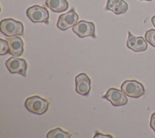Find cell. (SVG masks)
Returning <instances> with one entry per match:
<instances>
[{
    "mask_svg": "<svg viewBox=\"0 0 155 138\" xmlns=\"http://www.w3.org/2000/svg\"><path fill=\"white\" fill-rule=\"evenodd\" d=\"M9 44L8 53L12 55L19 57L22 55L24 49V42L22 38L18 36H14L6 38Z\"/></svg>",
    "mask_w": 155,
    "mask_h": 138,
    "instance_id": "10",
    "label": "cell"
},
{
    "mask_svg": "<svg viewBox=\"0 0 155 138\" xmlns=\"http://www.w3.org/2000/svg\"><path fill=\"white\" fill-rule=\"evenodd\" d=\"M76 91L77 93L87 96L91 89V80L85 73H81L75 78Z\"/></svg>",
    "mask_w": 155,
    "mask_h": 138,
    "instance_id": "9",
    "label": "cell"
},
{
    "mask_svg": "<svg viewBox=\"0 0 155 138\" xmlns=\"http://www.w3.org/2000/svg\"><path fill=\"white\" fill-rule=\"evenodd\" d=\"M139 1H151L153 0H139Z\"/></svg>",
    "mask_w": 155,
    "mask_h": 138,
    "instance_id": "21",
    "label": "cell"
},
{
    "mask_svg": "<svg viewBox=\"0 0 155 138\" xmlns=\"http://www.w3.org/2000/svg\"><path fill=\"white\" fill-rule=\"evenodd\" d=\"M71 136V134L63 131L60 128L51 129L47 134V138H70Z\"/></svg>",
    "mask_w": 155,
    "mask_h": 138,
    "instance_id": "13",
    "label": "cell"
},
{
    "mask_svg": "<svg viewBox=\"0 0 155 138\" xmlns=\"http://www.w3.org/2000/svg\"><path fill=\"white\" fill-rule=\"evenodd\" d=\"M78 15L75 12L74 9H72L67 13L59 15L56 26L59 29L64 31L70 27H73L78 23Z\"/></svg>",
    "mask_w": 155,
    "mask_h": 138,
    "instance_id": "5",
    "label": "cell"
},
{
    "mask_svg": "<svg viewBox=\"0 0 155 138\" xmlns=\"http://www.w3.org/2000/svg\"><path fill=\"white\" fill-rule=\"evenodd\" d=\"M151 22L153 24L154 28H155V15H154L152 18H151Z\"/></svg>",
    "mask_w": 155,
    "mask_h": 138,
    "instance_id": "20",
    "label": "cell"
},
{
    "mask_svg": "<svg viewBox=\"0 0 155 138\" xmlns=\"http://www.w3.org/2000/svg\"><path fill=\"white\" fill-rule=\"evenodd\" d=\"M102 98L108 100L114 106H124L128 102L127 95L124 92L114 88H110Z\"/></svg>",
    "mask_w": 155,
    "mask_h": 138,
    "instance_id": "8",
    "label": "cell"
},
{
    "mask_svg": "<svg viewBox=\"0 0 155 138\" xmlns=\"http://www.w3.org/2000/svg\"><path fill=\"white\" fill-rule=\"evenodd\" d=\"M28 18L34 23L44 22L49 24V12L48 10L39 5H35L30 7L26 10Z\"/></svg>",
    "mask_w": 155,
    "mask_h": 138,
    "instance_id": "3",
    "label": "cell"
},
{
    "mask_svg": "<svg viewBox=\"0 0 155 138\" xmlns=\"http://www.w3.org/2000/svg\"><path fill=\"white\" fill-rule=\"evenodd\" d=\"M24 105L30 112L38 115H42L48 110L49 102L39 95H33L25 100Z\"/></svg>",
    "mask_w": 155,
    "mask_h": 138,
    "instance_id": "2",
    "label": "cell"
},
{
    "mask_svg": "<svg viewBox=\"0 0 155 138\" xmlns=\"http://www.w3.org/2000/svg\"><path fill=\"white\" fill-rule=\"evenodd\" d=\"M99 138V137H110V138H112L113 136L110 134H102L101 133H99V132H96L95 133V135L94 136V138Z\"/></svg>",
    "mask_w": 155,
    "mask_h": 138,
    "instance_id": "19",
    "label": "cell"
},
{
    "mask_svg": "<svg viewBox=\"0 0 155 138\" xmlns=\"http://www.w3.org/2000/svg\"><path fill=\"white\" fill-rule=\"evenodd\" d=\"M5 66L10 72L12 74L17 73L26 77L27 63L24 58H19L14 56L10 57L5 61Z\"/></svg>",
    "mask_w": 155,
    "mask_h": 138,
    "instance_id": "7",
    "label": "cell"
},
{
    "mask_svg": "<svg viewBox=\"0 0 155 138\" xmlns=\"http://www.w3.org/2000/svg\"><path fill=\"white\" fill-rule=\"evenodd\" d=\"M45 4L48 8L56 13L65 12L68 8L67 0H45Z\"/></svg>",
    "mask_w": 155,
    "mask_h": 138,
    "instance_id": "12",
    "label": "cell"
},
{
    "mask_svg": "<svg viewBox=\"0 0 155 138\" xmlns=\"http://www.w3.org/2000/svg\"><path fill=\"white\" fill-rule=\"evenodd\" d=\"M128 36L127 41V46L128 48L133 50L136 44V43L137 41V37L133 35L130 32H128Z\"/></svg>",
    "mask_w": 155,
    "mask_h": 138,
    "instance_id": "17",
    "label": "cell"
},
{
    "mask_svg": "<svg viewBox=\"0 0 155 138\" xmlns=\"http://www.w3.org/2000/svg\"><path fill=\"white\" fill-rule=\"evenodd\" d=\"M73 32L79 38L91 36L96 38L95 26L93 22L81 20L72 27Z\"/></svg>",
    "mask_w": 155,
    "mask_h": 138,
    "instance_id": "6",
    "label": "cell"
},
{
    "mask_svg": "<svg viewBox=\"0 0 155 138\" xmlns=\"http://www.w3.org/2000/svg\"><path fill=\"white\" fill-rule=\"evenodd\" d=\"M128 7V4L124 0H108L106 4V9L112 11L116 15L125 13Z\"/></svg>",
    "mask_w": 155,
    "mask_h": 138,
    "instance_id": "11",
    "label": "cell"
},
{
    "mask_svg": "<svg viewBox=\"0 0 155 138\" xmlns=\"http://www.w3.org/2000/svg\"><path fill=\"white\" fill-rule=\"evenodd\" d=\"M145 39L147 43L155 47V29H151L147 30L145 34Z\"/></svg>",
    "mask_w": 155,
    "mask_h": 138,
    "instance_id": "15",
    "label": "cell"
},
{
    "mask_svg": "<svg viewBox=\"0 0 155 138\" xmlns=\"http://www.w3.org/2000/svg\"><path fill=\"white\" fill-rule=\"evenodd\" d=\"M0 30L8 37L21 36L24 34V25L21 21L13 18H5L1 21Z\"/></svg>",
    "mask_w": 155,
    "mask_h": 138,
    "instance_id": "1",
    "label": "cell"
},
{
    "mask_svg": "<svg viewBox=\"0 0 155 138\" xmlns=\"http://www.w3.org/2000/svg\"><path fill=\"white\" fill-rule=\"evenodd\" d=\"M148 47V44L145 39L142 36L137 37V41L136 44L132 50L134 52H143L147 50Z\"/></svg>",
    "mask_w": 155,
    "mask_h": 138,
    "instance_id": "14",
    "label": "cell"
},
{
    "mask_svg": "<svg viewBox=\"0 0 155 138\" xmlns=\"http://www.w3.org/2000/svg\"><path fill=\"white\" fill-rule=\"evenodd\" d=\"M121 90L130 97L139 98L145 94L143 85L135 80H125L120 86Z\"/></svg>",
    "mask_w": 155,
    "mask_h": 138,
    "instance_id": "4",
    "label": "cell"
},
{
    "mask_svg": "<svg viewBox=\"0 0 155 138\" xmlns=\"http://www.w3.org/2000/svg\"><path fill=\"white\" fill-rule=\"evenodd\" d=\"M150 126L153 129V130L154 131V133H155V112H153L151 116Z\"/></svg>",
    "mask_w": 155,
    "mask_h": 138,
    "instance_id": "18",
    "label": "cell"
},
{
    "mask_svg": "<svg viewBox=\"0 0 155 138\" xmlns=\"http://www.w3.org/2000/svg\"><path fill=\"white\" fill-rule=\"evenodd\" d=\"M0 55H4L7 53L9 51V44L7 40L0 39Z\"/></svg>",
    "mask_w": 155,
    "mask_h": 138,
    "instance_id": "16",
    "label": "cell"
}]
</instances>
